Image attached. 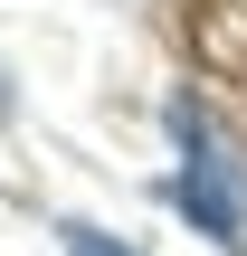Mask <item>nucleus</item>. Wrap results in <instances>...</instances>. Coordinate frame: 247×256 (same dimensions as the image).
Wrapping results in <instances>:
<instances>
[{
  "mask_svg": "<svg viewBox=\"0 0 247 256\" xmlns=\"http://www.w3.org/2000/svg\"><path fill=\"white\" fill-rule=\"evenodd\" d=\"M0 104H10V76H0Z\"/></svg>",
  "mask_w": 247,
  "mask_h": 256,
  "instance_id": "f03ea898",
  "label": "nucleus"
},
{
  "mask_svg": "<svg viewBox=\"0 0 247 256\" xmlns=\"http://www.w3.org/2000/svg\"><path fill=\"white\" fill-rule=\"evenodd\" d=\"M67 256H133V247H114L105 228H86V218H67Z\"/></svg>",
  "mask_w": 247,
  "mask_h": 256,
  "instance_id": "f257e3e1",
  "label": "nucleus"
}]
</instances>
